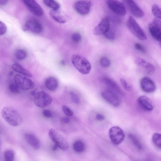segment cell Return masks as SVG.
<instances>
[{
	"label": "cell",
	"instance_id": "1",
	"mask_svg": "<svg viewBox=\"0 0 161 161\" xmlns=\"http://www.w3.org/2000/svg\"><path fill=\"white\" fill-rule=\"evenodd\" d=\"M2 114L4 120L12 126L19 125L22 121V118L20 115L13 108L4 107L2 109Z\"/></svg>",
	"mask_w": 161,
	"mask_h": 161
},
{
	"label": "cell",
	"instance_id": "2",
	"mask_svg": "<svg viewBox=\"0 0 161 161\" xmlns=\"http://www.w3.org/2000/svg\"><path fill=\"white\" fill-rule=\"evenodd\" d=\"M72 63L75 68L80 73L86 75L91 69V64L83 56L77 54H73L71 59Z\"/></svg>",
	"mask_w": 161,
	"mask_h": 161
},
{
	"label": "cell",
	"instance_id": "3",
	"mask_svg": "<svg viewBox=\"0 0 161 161\" xmlns=\"http://www.w3.org/2000/svg\"><path fill=\"white\" fill-rule=\"evenodd\" d=\"M127 26L131 32L139 40L144 41L147 39V36L143 30L131 16H129L127 21Z\"/></svg>",
	"mask_w": 161,
	"mask_h": 161
},
{
	"label": "cell",
	"instance_id": "4",
	"mask_svg": "<svg viewBox=\"0 0 161 161\" xmlns=\"http://www.w3.org/2000/svg\"><path fill=\"white\" fill-rule=\"evenodd\" d=\"M35 104L39 108L45 107L51 103L52 98L45 92L41 91L36 93L34 99Z\"/></svg>",
	"mask_w": 161,
	"mask_h": 161
},
{
	"label": "cell",
	"instance_id": "5",
	"mask_svg": "<svg viewBox=\"0 0 161 161\" xmlns=\"http://www.w3.org/2000/svg\"><path fill=\"white\" fill-rule=\"evenodd\" d=\"M48 135L51 139L62 150L66 151L69 148V145L64 138L56 130L50 129Z\"/></svg>",
	"mask_w": 161,
	"mask_h": 161
},
{
	"label": "cell",
	"instance_id": "6",
	"mask_svg": "<svg viewBox=\"0 0 161 161\" xmlns=\"http://www.w3.org/2000/svg\"><path fill=\"white\" fill-rule=\"evenodd\" d=\"M14 79L15 83L20 89L23 90L31 89L35 86L34 83L31 79L20 75H15Z\"/></svg>",
	"mask_w": 161,
	"mask_h": 161
},
{
	"label": "cell",
	"instance_id": "7",
	"mask_svg": "<svg viewBox=\"0 0 161 161\" xmlns=\"http://www.w3.org/2000/svg\"><path fill=\"white\" fill-rule=\"evenodd\" d=\"M109 135L111 142L114 144L119 145L124 140L125 134L119 127L114 126L109 130Z\"/></svg>",
	"mask_w": 161,
	"mask_h": 161
},
{
	"label": "cell",
	"instance_id": "8",
	"mask_svg": "<svg viewBox=\"0 0 161 161\" xmlns=\"http://www.w3.org/2000/svg\"><path fill=\"white\" fill-rule=\"evenodd\" d=\"M149 32L153 37L158 41H161V21L156 18L148 26Z\"/></svg>",
	"mask_w": 161,
	"mask_h": 161
},
{
	"label": "cell",
	"instance_id": "9",
	"mask_svg": "<svg viewBox=\"0 0 161 161\" xmlns=\"http://www.w3.org/2000/svg\"><path fill=\"white\" fill-rule=\"evenodd\" d=\"M24 31H28L36 34H39L42 31V27L40 22L34 18L28 19L23 27Z\"/></svg>",
	"mask_w": 161,
	"mask_h": 161
},
{
	"label": "cell",
	"instance_id": "10",
	"mask_svg": "<svg viewBox=\"0 0 161 161\" xmlns=\"http://www.w3.org/2000/svg\"><path fill=\"white\" fill-rule=\"evenodd\" d=\"M107 4L108 8L116 14L123 16L126 14V9L124 5L116 0H107Z\"/></svg>",
	"mask_w": 161,
	"mask_h": 161
},
{
	"label": "cell",
	"instance_id": "11",
	"mask_svg": "<svg viewBox=\"0 0 161 161\" xmlns=\"http://www.w3.org/2000/svg\"><path fill=\"white\" fill-rule=\"evenodd\" d=\"M103 97L112 105L117 107L120 103L119 97L117 93L110 89L104 90L101 93Z\"/></svg>",
	"mask_w": 161,
	"mask_h": 161
},
{
	"label": "cell",
	"instance_id": "12",
	"mask_svg": "<svg viewBox=\"0 0 161 161\" xmlns=\"http://www.w3.org/2000/svg\"><path fill=\"white\" fill-rule=\"evenodd\" d=\"M30 11L37 16H42L44 11L41 6L35 0H22Z\"/></svg>",
	"mask_w": 161,
	"mask_h": 161
},
{
	"label": "cell",
	"instance_id": "13",
	"mask_svg": "<svg viewBox=\"0 0 161 161\" xmlns=\"http://www.w3.org/2000/svg\"><path fill=\"white\" fill-rule=\"evenodd\" d=\"M90 2L81 0L76 2L74 4V8L79 14L81 15H86L89 12L91 8Z\"/></svg>",
	"mask_w": 161,
	"mask_h": 161
},
{
	"label": "cell",
	"instance_id": "14",
	"mask_svg": "<svg viewBox=\"0 0 161 161\" xmlns=\"http://www.w3.org/2000/svg\"><path fill=\"white\" fill-rule=\"evenodd\" d=\"M124 2L130 12L134 16L141 18L144 16L143 11L133 0H125Z\"/></svg>",
	"mask_w": 161,
	"mask_h": 161
},
{
	"label": "cell",
	"instance_id": "15",
	"mask_svg": "<svg viewBox=\"0 0 161 161\" xmlns=\"http://www.w3.org/2000/svg\"><path fill=\"white\" fill-rule=\"evenodd\" d=\"M140 85L142 90L146 93H152L156 90V86L154 82L151 79L147 76L141 79Z\"/></svg>",
	"mask_w": 161,
	"mask_h": 161
},
{
	"label": "cell",
	"instance_id": "16",
	"mask_svg": "<svg viewBox=\"0 0 161 161\" xmlns=\"http://www.w3.org/2000/svg\"><path fill=\"white\" fill-rule=\"evenodd\" d=\"M109 23L108 18H104L94 28V35L98 36L104 35L109 30Z\"/></svg>",
	"mask_w": 161,
	"mask_h": 161
},
{
	"label": "cell",
	"instance_id": "17",
	"mask_svg": "<svg viewBox=\"0 0 161 161\" xmlns=\"http://www.w3.org/2000/svg\"><path fill=\"white\" fill-rule=\"evenodd\" d=\"M137 103L143 109L150 111L154 108V105L151 99L146 96H141L137 99Z\"/></svg>",
	"mask_w": 161,
	"mask_h": 161
},
{
	"label": "cell",
	"instance_id": "18",
	"mask_svg": "<svg viewBox=\"0 0 161 161\" xmlns=\"http://www.w3.org/2000/svg\"><path fill=\"white\" fill-rule=\"evenodd\" d=\"M25 138L27 143L34 149H38L40 146V142L37 137L33 134L26 133Z\"/></svg>",
	"mask_w": 161,
	"mask_h": 161
},
{
	"label": "cell",
	"instance_id": "19",
	"mask_svg": "<svg viewBox=\"0 0 161 161\" xmlns=\"http://www.w3.org/2000/svg\"><path fill=\"white\" fill-rule=\"evenodd\" d=\"M103 80L106 85L109 87V89L113 91L117 94L120 95H123V92L117 83L111 79L105 77Z\"/></svg>",
	"mask_w": 161,
	"mask_h": 161
},
{
	"label": "cell",
	"instance_id": "20",
	"mask_svg": "<svg viewBox=\"0 0 161 161\" xmlns=\"http://www.w3.org/2000/svg\"><path fill=\"white\" fill-rule=\"evenodd\" d=\"M58 81L56 78L53 76H50L47 78L45 81L46 87L49 90L55 91L58 86Z\"/></svg>",
	"mask_w": 161,
	"mask_h": 161
},
{
	"label": "cell",
	"instance_id": "21",
	"mask_svg": "<svg viewBox=\"0 0 161 161\" xmlns=\"http://www.w3.org/2000/svg\"><path fill=\"white\" fill-rule=\"evenodd\" d=\"M11 68L14 71L27 77H32V75L30 72L18 63L13 64L11 66Z\"/></svg>",
	"mask_w": 161,
	"mask_h": 161
},
{
	"label": "cell",
	"instance_id": "22",
	"mask_svg": "<svg viewBox=\"0 0 161 161\" xmlns=\"http://www.w3.org/2000/svg\"><path fill=\"white\" fill-rule=\"evenodd\" d=\"M49 14L53 19L58 23L63 24L66 22L65 19L58 11V10H51L49 12Z\"/></svg>",
	"mask_w": 161,
	"mask_h": 161
},
{
	"label": "cell",
	"instance_id": "23",
	"mask_svg": "<svg viewBox=\"0 0 161 161\" xmlns=\"http://www.w3.org/2000/svg\"><path fill=\"white\" fill-rule=\"evenodd\" d=\"M44 4L52 10H57L60 7V5L55 0H43Z\"/></svg>",
	"mask_w": 161,
	"mask_h": 161
},
{
	"label": "cell",
	"instance_id": "24",
	"mask_svg": "<svg viewBox=\"0 0 161 161\" xmlns=\"http://www.w3.org/2000/svg\"><path fill=\"white\" fill-rule=\"evenodd\" d=\"M152 141L154 146L161 149V134L155 133L152 136Z\"/></svg>",
	"mask_w": 161,
	"mask_h": 161
},
{
	"label": "cell",
	"instance_id": "25",
	"mask_svg": "<svg viewBox=\"0 0 161 161\" xmlns=\"http://www.w3.org/2000/svg\"><path fill=\"white\" fill-rule=\"evenodd\" d=\"M74 150L76 152L81 153L85 149V145L81 141L78 140L75 142L73 145Z\"/></svg>",
	"mask_w": 161,
	"mask_h": 161
},
{
	"label": "cell",
	"instance_id": "26",
	"mask_svg": "<svg viewBox=\"0 0 161 161\" xmlns=\"http://www.w3.org/2000/svg\"><path fill=\"white\" fill-rule=\"evenodd\" d=\"M128 137L137 149L139 150L142 149L143 147L142 144L135 135L130 134L129 135Z\"/></svg>",
	"mask_w": 161,
	"mask_h": 161
},
{
	"label": "cell",
	"instance_id": "27",
	"mask_svg": "<svg viewBox=\"0 0 161 161\" xmlns=\"http://www.w3.org/2000/svg\"><path fill=\"white\" fill-rule=\"evenodd\" d=\"M153 14L156 17L161 19V8L156 4H153L151 8Z\"/></svg>",
	"mask_w": 161,
	"mask_h": 161
},
{
	"label": "cell",
	"instance_id": "28",
	"mask_svg": "<svg viewBox=\"0 0 161 161\" xmlns=\"http://www.w3.org/2000/svg\"><path fill=\"white\" fill-rule=\"evenodd\" d=\"M15 56L17 59L22 60L26 58L27 53L25 50L24 49H19L16 51Z\"/></svg>",
	"mask_w": 161,
	"mask_h": 161
},
{
	"label": "cell",
	"instance_id": "29",
	"mask_svg": "<svg viewBox=\"0 0 161 161\" xmlns=\"http://www.w3.org/2000/svg\"><path fill=\"white\" fill-rule=\"evenodd\" d=\"M4 158L5 161H13L14 158V153L11 150L6 151L4 153Z\"/></svg>",
	"mask_w": 161,
	"mask_h": 161
},
{
	"label": "cell",
	"instance_id": "30",
	"mask_svg": "<svg viewBox=\"0 0 161 161\" xmlns=\"http://www.w3.org/2000/svg\"><path fill=\"white\" fill-rule=\"evenodd\" d=\"M100 63L102 67L105 68H107L110 66V62L107 58L104 57L100 58Z\"/></svg>",
	"mask_w": 161,
	"mask_h": 161
},
{
	"label": "cell",
	"instance_id": "31",
	"mask_svg": "<svg viewBox=\"0 0 161 161\" xmlns=\"http://www.w3.org/2000/svg\"><path fill=\"white\" fill-rule=\"evenodd\" d=\"M120 81L122 86L126 91L130 92L132 90V88L131 86L129 85L125 80L123 78H120Z\"/></svg>",
	"mask_w": 161,
	"mask_h": 161
},
{
	"label": "cell",
	"instance_id": "32",
	"mask_svg": "<svg viewBox=\"0 0 161 161\" xmlns=\"http://www.w3.org/2000/svg\"><path fill=\"white\" fill-rule=\"evenodd\" d=\"M8 89L11 92L14 93H19L20 89L15 83H10L9 85Z\"/></svg>",
	"mask_w": 161,
	"mask_h": 161
},
{
	"label": "cell",
	"instance_id": "33",
	"mask_svg": "<svg viewBox=\"0 0 161 161\" xmlns=\"http://www.w3.org/2000/svg\"><path fill=\"white\" fill-rule=\"evenodd\" d=\"M135 62L137 65L144 68L148 63L144 59L139 58H137L135 59Z\"/></svg>",
	"mask_w": 161,
	"mask_h": 161
},
{
	"label": "cell",
	"instance_id": "34",
	"mask_svg": "<svg viewBox=\"0 0 161 161\" xmlns=\"http://www.w3.org/2000/svg\"><path fill=\"white\" fill-rule=\"evenodd\" d=\"M104 35L107 39L110 41L114 40L115 38L114 33L110 29Z\"/></svg>",
	"mask_w": 161,
	"mask_h": 161
},
{
	"label": "cell",
	"instance_id": "35",
	"mask_svg": "<svg viewBox=\"0 0 161 161\" xmlns=\"http://www.w3.org/2000/svg\"><path fill=\"white\" fill-rule=\"evenodd\" d=\"M147 73L148 74H151L153 73L155 69L153 66L150 63H147L146 66L145 67Z\"/></svg>",
	"mask_w": 161,
	"mask_h": 161
},
{
	"label": "cell",
	"instance_id": "36",
	"mask_svg": "<svg viewBox=\"0 0 161 161\" xmlns=\"http://www.w3.org/2000/svg\"><path fill=\"white\" fill-rule=\"evenodd\" d=\"M70 95L72 101L75 104H79L80 102V99L79 97L75 93L71 92Z\"/></svg>",
	"mask_w": 161,
	"mask_h": 161
},
{
	"label": "cell",
	"instance_id": "37",
	"mask_svg": "<svg viewBox=\"0 0 161 161\" xmlns=\"http://www.w3.org/2000/svg\"><path fill=\"white\" fill-rule=\"evenodd\" d=\"M7 27L5 24L3 22H0V35L4 34L7 32Z\"/></svg>",
	"mask_w": 161,
	"mask_h": 161
},
{
	"label": "cell",
	"instance_id": "38",
	"mask_svg": "<svg viewBox=\"0 0 161 161\" xmlns=\"http://www.w3.org/2000/svg\"><path fill=\"white\" fill-rule=\"evenodd\" d=\"M62 108L64 113L67 115L71 116L73 114L72 111L68 107L63 105Z\"/></svg>",
	"mask_w": 161,
	"mask_h": 161
},
{
	"label": "cell",
	"instance_id": "39",
	"mask_svg": "<svg viewBox=\"0 0 161 161\" xmlns=\"http://www.w3.org/2000/svg\"><path fill=\"white\" fill-rule=\"evenodd\" d=\"M71 38L74 42H78L81 40V37L79 33H75L72 35Z\"/></svg>",
	"mask_w": 161,
	"mask_h": 161
},
{
	"label": "cell",
	"instance_id": "40",
	"mask_svg": "<svg viewBox=\"0 0 161 161\" xmlns=\"http://www.w3.org/2000/svg\"><path fill=\"white\" fill-rule=\"evenodd\" d=\"M134 47L137 50L143 53H145L146 50L145 47L141 44L136 43L134 44Z\"/></svg>",
	"mask_w": 161,
	"mask_h": 161
},
{
	"label": "cell",
	"instance_id": "41",
	"mask_svg": "<svg viewBox=\"0 0 161 161\" xmlns=\"http://www.w3.org/2000/svg\"><path fill=\"white\" fill-rule=\"evenodd\" d=\"M43 115L46 117L50 118L53 116V113L51 111L47 109H44L42 112Z\"/></svg>",
	"mask_w": 161,
	"mask_h": 161
},
{
	"label": "cell",
	"instance_id": "42",
	"mask_svg": "<svg viewBox=\"0 0 161 161\" xmlns=\"http://www.w3.org/2000/svg\"><path fill=\"white\" fill-rule=\"evenodd\" d=\"M96 118L98 120H103L104 119V117L103 115L100 114H98L97 115Z\"/></svg>",
	"mask_w": 161,
	"mask_h": 161
},
{
	"label": "cell",
	"instance_id": "43",
	"mask_svg": "<svg viewBox=\"0 0 161 161\" xmlns=\"http://www.w3.org/2000/svg\"><path fill=\"white\" fill-rule=\"evenodd\" d=\"M62 121L64 123L67 124L70 122V119L68 118L65 117L62 119Z\"/></svg>",
	"mask_w": 161,
	"mask_h": 161
},
{
	"label": "cell",
	"instance_id": "44",
	"mask_svg": "<svg viewBox=\"0 0 161 161\" xmlns=\"http://www.w3.org/2000/svg\"><path fill=\"white\" fill-rule=\"evenodd\" d=\"M8 0H0V4L1 5H3L6 4L8 2Z\"/></svg>",
	"mask_w": 161,
	"mask_h": 161
},
{
	"label": "cell",
	"instance_id": "45",
	"mask_svg": "<svg viewBox=\"0 0 161 161\" xmlns=\"http://www.w3.org/2000/svg\"><path fill=\"white\" fill-rule=\"evenodd\" d=\"M58 147H59L58 146L55 144L53 147L52 149L53 150L55 151L56 150Z\"/></svg>",
	"mask_w": 161,
	"mask_h": 161
},
{
	"label": "cell",
	"instance_id": "46",
	"mask_svg": "<svg viewBox=\"0 0 161 161\" xmlns=\"http://www.w3.org/2000/svg\"><path fill=\"white\" fill-rule=\"evenodd\" d=\"M159 42L160 45V47H161V41H159Z\"/></svg>",
	"mask_w": 161,
	"mask_h": 161
}]
</instances>
